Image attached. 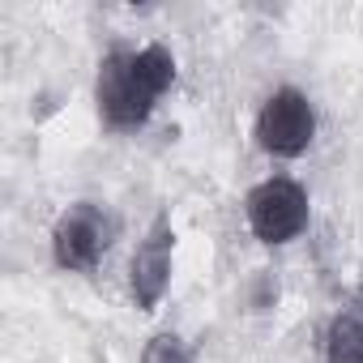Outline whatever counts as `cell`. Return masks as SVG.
<instances>
[{
	"mask_svg": "<svg viewBox=\"0 0 363 363\" xmlns=\"http://www.w3.org/2000/svg\"><path fill=\"white\" fill-rule=\"evenodd\" d=\"M175 82V56L162 43H145L137 52L116 48L99 60L94 77V103L107 128L116 133H137L154 116L158 99Z\"/></svg>",
	"mask_w": 363,
	"mask_h": 363,
	"instance_id": "6da1fadb",
	"label": "cell"
},
{
	"mask_svg": "<svg viewBox=\"0 0 363 363\" xmlns=\"http://www.w3.org/2000/svg\"><path fill=\"white\" fill-rule=\"evenodd\" d=\"M116 214L99 201H73L52 227V261L69 274H90L116 244Z\"/></svg>",
	"mask_w": 363,
	"mask_h": 363,
	"instance_id": "7a4b0ae2",
	"label": "cell"
},
{
	"mask_svg": "<svg viewBox=\"0 0 363 363\" xmlns=\"http://www.w3.org/2000/svg\"><path fill=\"white\" fill-rule=\"evenodd\" d=\"M244 218L252 227V235L269 248L278 244H291L308 231V218H312V206H308V189L291 175H269L248 193L244 201Z\"/></svg>",
	"mask_w": 363,
	"mask_h": 363,
	"instance_id": "3957f363",
	"label": "cell"
},
{
	"mask_svg": "<svg viewBox=\"0 0 363 363\" xmlns=\"http://www.w3.org/2000/svg\"><path fill=\"white\" fill-rule=\"evenodd\" d=\"M257 145L274 158H299L316 141V107L303 90L278 86L257 111Z\"/></svg>",
	"mask_w": 363,
	"mask_h": 363,
	"instance_id": "277c9868",
	"label": "cell"
},
{
	"mask_svg": "<svg viewBox=\"0 0 363 363\" xmlns=\"http://www.w3.org/2000/svg\"><path fill=\"white\" fill-rule=\"evenodd\" d=\"M171 257H175V231L171 218H154L141 235L133 261H128V295L141 312H154L171 286Z\"/></svg>",
	"mask_w": 363,
	"mask_h": 363,
	"instance_id": "5b68a950",
	"label": "cell"
},
{
	"mask_svg": "<svg viewBox=\"0 0 363 363\" xmlns=\"http://www.w3.org/2000/svg\"><path fill=\"white\" fill-rule=\"evenodd\" d=\"M325 363H363V320L342 312L325 333Z\"/></svg>",
	"mask_w": 363,
	"mask_h": 363,
	"instance_id": "8992f818",
	"label": "cell"
},
{
	"mask_svg": "<svg viewBox=\"0 0 363 363\" xmlns=\"http://www.w3.org/2000/svg\"><path fill=\"white\" fill-rule=\"evenodd\" d=\"M141 363H197V354L179 333H154L141 346Z\"/></svg>",
	"mask_w": 363,
	"mask_h": 363,
	"instance_id": "52a82bcc",
	"label": "cell"
},
{
	"mask_svg": "<svg viewBox=\"0 0 363 363\" xmlns=\"http://www.w3.org/2000/svg\"><path fill=\"white\" fill-rule=\"evenodd\" d=\"M359 308H363V286H359Z\"/></svg>",
	"mask_w": 363,
	"mask_h": 363,
	"instance_id": "ba28073f",
	"label": "cell"
}]
</instances>
